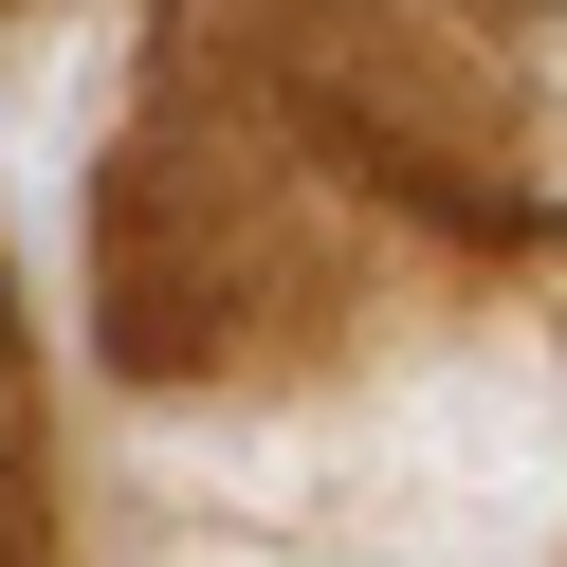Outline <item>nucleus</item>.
Here are the masks:
<instances>
[{
	"label": "nucleus",
	"mask_w": 567,
	"mask_h": 567,
	"mask_svg": "<svg viewBox=\"0 0 567 567\" xmlns=\"http://www.w3.org/2000/svg\"><path fill=\"white\" fill-rule=\"evenodd\" d=\"M0 567H74V549H55V457H38V384H19V311H0Z\"/></svg>",
	"instance_id": "obj_1"
}]
</instances>
